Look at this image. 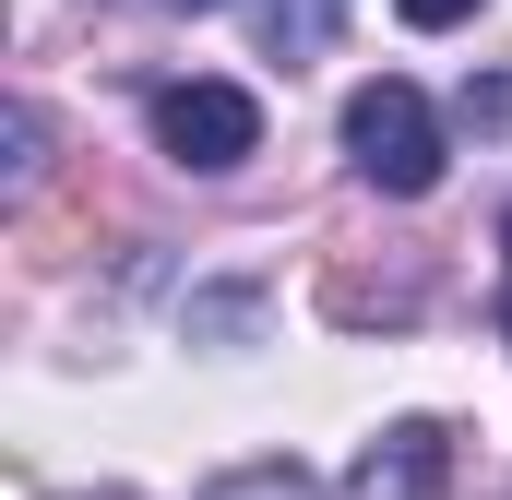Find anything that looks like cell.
<instances>
[{
  "instance_id": "obj_1",
  "label": "cell",
  "mask_w": 512,
  "mask_h": 500,
  "mask_svg": "<svg viewBox=\"0 0 512 500\" xmlns=\"http://www.w3.org/2000/svg\"><path fill=\"white\" fill-rule=\"evenodd\" d=\"M346 167H358L370 191H393V203L441 191V108H429L405 72L358 84V96H346Z\"/></svg>"
},
{
  "instance_id": "obj_2",
  "label": "cell",
  "mask_w": 512,
  "mask_h": 500,
  "mask_svg": "<svg viewBox=\"0 0 512 500\" xmlns=\"http://www.w3.org/2000/svg\"><path fill=\"white\" fill-rule=\"evenodd\" d=\"M155 155L167 167H191V179H227L239 155H262V96L251 84H167L155 96Z\"/></svg>"
},
{
  "instance_id": "obj_3",
  "label": "cell",
  "mask_w": 512,
  "mask_h": 500,
  "mask_svg": "<svg viewBox=\"0 0 512 500\" xmlns=\"http://www.w3.org/2000/svg\"><path fill=\"white\" fill-rule=\"evenodd\" d=\"M441 465H453V441H441L429 417H393L382 441L358 453V477H346V500H441Z\"/></svg>"
},
{
  "instance_id": "obj_4",
  "label": "cell",
  "mask_w": 512,
  "mask_h": 500,
  "mask_svg": "<svg viewBox=\"0 0 512 500\" xmlns=\"http://www.w3.org/2000/svg\"><path fill=\"white\" fill-rule=\"evenodd\" d=\"M203 500H322V477H310V465H286V453H262V465H227Z\"/></svg>"
},
{
  "instance_id": "obj_5",
  "label": "cell",
  "mask_w": 512,
  "mask_h": 500,
  "mask_svg": "<svg viewBox=\"0 0 512 500\" xmlns=\"http://www.w3.org/2000/svg\"><path fill=\"white\" fill-rule=\"evenodd\" d=\"M0 143H12V191H36V167H48V120H36L24 96L0 108Z\"/></svg>"
},
{
  "instance_id": "obj_6",
  "label": "cell",
  "mask_w": 512,
  "mask_h": 500,
  "mask_svg": "<svg viewBox=\"0 0 512 500\" xmlns=\"http://www.w3.org/2000/svg\"><path fill=\"white\" fill-rule=\"evenodd\" d=\"M262 298L251 286H215V298H191V334H239V322H251Z\"/></svg>"
},
{
  "instance_id": "obj_7",
  "label": "cell",
  "mask_w": 512,
  "mask_h": 500,
  "mask_svg": "<svg viewBox=\"0 0 512 500\" xmlns=\"http://www.w3.org/2000/svg\"><path fill=\"white\" fill-rule=\"evenodd\" d=\"M393 12H405V24H417V36H441V24H465V12H477V0H393Z\"/></svg>"
},
{
  "instance_id": "obj_8",
  "label": "cell",
  "mask_w": 512,
  "mask_h": 500,
  "mask_svg": "<svg viewBox=\"0 0 512 500\" xmlns=\"http://www.w3.org/2000/svg\"><path fill=\"white\" fill-rule=\"evenodd\" d=\"M501 262H512V227H501ZM501 334H512V286H501Z\"/></svg>"
},
{
  "instance_id": "obj_9",
  "label": "cell",
  "mask_w": 512,
  "mask_h": 500,
  "mask_svg": "<svg viewBox=\"0 0 512 500\" xmlns=\"http://www.w3.org/2000/svg\"><path fill=\"white\" fill-rule=\"evenodd\" d=\"M167 12H227V0H167Z\"/></svg>"
},
{
  "instance_id": "obj_10",
  "label": "cell",
  "mask_w": 512,
  "mask_h": 500,
  "mask_svg": "<svg viewBox=\"0 0 512 500\" xmlns=\"http://www.w3.org/2000/svg\"><path fill=\"white\" fill-rule=\"evenodd\" d=\"M96 500H131V489H96Z\"/></svg>"
}]
</instances>
